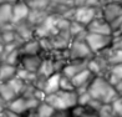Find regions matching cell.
Masks as SVG:
<instances>
[{
    "mask_svg": "<svg viewBox=\"0 0 122 117\" xmlns=\"http://www.w3.org/2000/svg\"><path fill=\"white\" fill-rule=\"evenodd\" d=\"M111 47L115 50H120L122 51V35H116L112 39V44H111Z\"/></svg>",
    "mask_w": 122,
    "mask_h": 117,
    "instance_id": "cell-32",
    "label": "cell"
},
{
    "mask_svg": "<svg viewBox=\"0 0 122 117\" xmlns=\"http://www.w3.org/2000/svg\"><path fill=\"white\" fill-rule=\"evenodd\" d=\"M6 83L10 86V88L14 91V93L16 95V96H21L24 90H25V87H26V83L21 79H19L16 75L14 77H11L9 81H6Z\"/></svg>",
    "mask_w": 122,
    "mask_h": 117,
    "instance_id": "cell-22",
    "label": "cell"
},
{
    "mask_svg": "<svg viewBox=\"0 0 122 117\" xmlns=\"http://www.w3.org/2000/svg\"><path fill=\"white\" fill-rule=\"evenodd\" d=\"M66 56H67V61L69 60H88L93 56V54L88 49L85 40L72 39L69 47L66 49Z\"/></svg>",
    "mask_w": 122,
    "mask_h": 117,
    "instance_id": "cell-3",
    "label": "cell"
},
{
    "mask_svg": "<svg viewBox=\"0 0 122 117\" xmlns=\"http://www.w3.org/2000/svg\"><path fill=\"white\" fill-rule=\"evenodd\" d=\"M42 62V55H21L19 67L37 74Z\"/></svg>",
    "mask_w": 122,
    "mask_h": 117,
    "instance_id": "cell-12",
    "label": "cell"
},
{
    "mask_svg": "<svg viewBox=\"0 0 122 117\" xmlns=\"http://www.w3.org/2000/svg\"><path fill=\"white\" fill-rule=\"evenodd\" d=\"M31 10H47L50 0H25Z\"/></svg>",
    "mask_w": 122,
    "mask_h": 117,
    "instance_id": "cell-27",
    "label": "cell"
},
{
    "mask_svg": "<svg viewBox=\"0 0 122 117\" xmlns=\"http://www.w3.org/2000/svg\"><path fill=\"white\" fill-rule=\"evenodd\" d=\"M87 61L88 60H69L61 69V74L72 79L79 72L87 69Z\"/></svg>",
    "mask_w": 122,
    "mask_h": 117,
    "instance_id": "cell-13",
    "label": "cell"
},
{
    "mask_svg": "<svg viewBox=\"0 0 122 117\" xmlns=\"http://www.w3.org/2000/svg\"><path fill=\"white\" fill-rule=\"evenodd\" d=\"M18 66H13L5 62H0V83L9 81L11 77L16 75Z\"/></svg>",
    "mask_w": 122,
    "mask_h": 117,
    "instance_id": "cell-20",
    "label": "cell"
},
{
    "mask_svg": "<svg viewBox=\"0 0 122 117\" xmlns=\"http://www.w3.org/2000/svg\"><path fill=\"white\" fill-rule=\"evenodd\" d=\"M3 117H6V116H5V111H4V115H3Z\"/></svg>",
    "mask_w": 122,
    "mask_h": 117,
    "instance_id": "cell-45",
    "label": "cell"
},
{
    "mask_svg": "<svg viewBox=\"0 0 122 117\" xmlns=\"http://www.w3.org/2000/svg\"><path fill=\"white\" fill-rule=\"evenodd\" d=\"M59 79H60V72H55V74H52L51 76H49L46 79L45 86H44V91H45L46 95L55 93L60 90L59 88Z\"/></svg>",
    "mask_w": 122,
    "mask_h": 117,
    "instance_id": "cell-21",
    "label": "cell"
},
{
    "mask_svg": "<svg viewBox=\"0 0 122 117\" xmlns=\"http://www.w3.org/2000/svg\"><path fill=\"white\" fill-rule=\"evenodd\" d=\"M16 76L19 77V79H21L25 83H34L35 79L37 77V74H35V72H30L27 70H24L18 66V70H16Z\"/></svg>",
    "mask_w": 122,
    "mask_h": 117,
    "instance_id": "cell-25",
    "label": "cell"
},
{
    "mask_svg": "<svg viewBox=\"0 0 122 117\" xmlns=\"http://www.w3.org/2000/svg\"><path fill=\"white\" fill-rule=\"evenodd\" d=\"M49 15H50V13L47 10H31L30 9V13L26 18V21L35 29V27L40 25L42 21H45V19Z\"/></svg>",
    "mask_w": 122,
    "mask_h": 117,
    "instance_id": "cell-18",
    "label": "cell"
},
{
    "mask_svg": "<svg viewBox=\"0 0 122 117\" xmlns=\"http://www.w3.org/2000/svg\"><path fill=\"white\" fill-rule=\"evenodd\" d=\"M113 1H122V0H100V3H101V5L108 4V3H113Z\"/></svg>",
    "mask_w": 122,
    "mask_h": 117,
    "instance_id": "cell-42",
    "label": "cell"
},
{
    "mask_svg": "<svg viewBox=\"0 0 122 117\" xmlns=\"http://www.w3.org/2000/svg\"><path fill=\"white\" fill-rule=\"evenodd\" d=\"M11 25V5L0 4V30Z\"/></svg>",
    "mask_w": 122,
    "mask_h": 117,
    "instance_id": "cell-19",
    "label": "cell"
},
{
    "mask_svg": "<svg viewBox=\"0 0 122 117\" xmlns=\"http://www.w3.org/2000/svg\"><path fill=\"white\" fill-rule=\"evenodd\" d=\"M77 93V92H76ZM92 97L90 96V93L87 91L84 92H79L77 93V105H81V106H87V103L90 102V100Z\"/></svg>",
    "mask_w": 122,
    "mask_h": 117,
    "instance_id": "cell-30",
    "label": "cell"
},
{
    "mask_svg": "<svg viewBox=\"0 0 122 117\" xmlns=\"http://www.w3.org/2000/svg\"><path fill=\"white\" fill-rule=\"evenodd\" d=\"M32 97L36 98L37 101L42 102L44 100H45V97H46V93H45V91H44V90H40V88H36V87H35L34 93H32Z\"/></svg>",
    "mask_w": 122,
    "mask_h": 117,
    "instance_id": "cell-34",
    "label": "cell"
},
{
    "mask_svg": "<svg viewBox=\"0 0 122 117\" xmlns=\"http://www.w3.org/2000/svg\"><path fill=\"white\" fill-rule=\"evenodd\" d=\"M86 0H74V5L75 6H81V5H85Z\"/></svg>",
    "mask_w": 122,
    "mask_h": 117,
    "instance_id": "cell-39",
    "label": "cell"
},
{
    "mask_svg": "<svg viewBox=\"0 0 122 117\" xmlns=\"http://www.w3.org/2000/svg\"><path fill=\"white\" fill-rule=\"evenodd\" d=\"M14 31H15L16 36H18L23 42L29 41V40L35 37L34 27L27 23L26 20L21 21V23H18V24H14Z\"/></svg>",
    "mask_w": 122,
    "mask_h": 117,
    "instance_id": "cell-14",
    "label": "cell"
},
{
    "mask_svg": "<svg viewBox=\"0 0 122 117\" xmlns=\"http://www.w3.org/2000/svg\"><path fill=\"white\" fill-rule=\"evenodd\" d=\"M20 57H21V54H20V50L16 49L14 51H11L10 54L5 55L4 59L0 61V62H5V64H9V65H13V66H18L20 62Z\"/></svg>",
    "mask_w": 122,
    "mask_h": 117,
    "instance_id": "cell-26",
    "label": "cell"
},
{
    "mask_svg": "<svg viewBox=\"0 0 122 117\" xmlns=\"http://www.w3.org/2000/svg\"><path fill=\"white\" fill-rule=\"evenodd\" d=\"M59 88L62 91H75V87L71 82V79L67 76L62 75L60 72V79H59Z\"/></svg>",
    "mask_w": 122,
    "mask_h": 117,
    "instance_id": "cell-28",
    "label": "cell"
},
{
    "mask_svg": "<svg viewBox=\"0 0 122 117\" xmlns=\"http://www.w3.org/2000/svg\"><path fill=\"white\" fill-rule=\"evenodd\" d=\"M18 96L14 93V91L10 88V86L6 82H1L0 83V98L3 100L5 103H8L10 101H13L14 98H16Z\"/></svg>",
    "mask_w": 122,
    "mask_h": 117,
    "instance_id": "cell-23",
    "label": "cell"
},
{
    "mask_svg": "<svg viewBox=\"0 0 122 117\" xmlns=\"http://www.w3.org/2000/svg\"><path fill=\"white\" fill-rule=\"evenodd\" d=\"M30 13V8L25 0H18L11 5V24H18L26 20Z\"/></svg>",
    "mask_w": 122,
    "mask_h": 117,
    "instance_id": "cell-11",
    "label": "cell"
},
{
    "mask_svg": "<svg viewBox=\"0 0 122 117\" xmlns=\"http://www.w3.org/2000/svg\"><path fill=\"white\" fill-rule=\"evenodd\" d=\"M44 102L50 105L55 111H69L77 105V93L76 91L59 90L55 93L46 95Z\"/></svg>",
    "mask_w": 122,
    "mask_h": 117,
    "instance_id": "cell-2",
    "label": "cell"
},
{
    "mask_svg": "<svg viewBox=\"0 0 122 117\" xmlns=\"http://www.w3.org/2000/svg\"><path fill=\"white\" fill-rule=\"evenodd\" d=\"M87 32H92V34H101V35H113L112 29H111L110 23H107L101 15L96 16L90 24L86 26Z\"/></svg>",
    "mask_w": 122,
    "mask_h": 117,
    "instance_id": "cell-9",
    "label": "cell"
},
{
    "mask_svg": "<svg viewBox=\"0 0 122 117\" xmlns=\"http://www.w3.org/2000/svg\"><path fill=\"white\" fill-rule=\"evenodd\" d=\"M5 110L10 111V112H14V113H18V115H23V116L30 111L29 105H27V100L23 96H18L13 101L8 102Z\"/></svg>",
    "mask_w": 122,
    "mask_h": 117,
    "instance_id": "cell-15",
    "label": "cell"
},
{
    "mask_svg": "<svg viewBox=\"0 0 122 117\" xmlns=\"http://www.w3.org/2000/svg\"><path fill=\"white\" fill-rule=\"evenodd\" d=\"M98 117H116L111 110V106L110 105H102V107L100 108L98 111Z\"/></svg>",
    "mask_w": 122,
    "mask_h": 117,
    "instance_id": "cell-31",
    "label": "cell"
},
{
    "mask_svg": "<svg viewBox=\"0 0 122 117\" xmlns=\"http://www.w3.org/2000/svg\"><path fill=\"white\" fill-rule=\"evenodd\" d=\"M5 107H6V103H5L1 98H0V113H3L5 111Z\"/></svg>",
    "mask_w": 122,
    "mask_h": 117,
    "instance_id": "cell-40",
    "label": "cell"
},
{
    "mask_svg": "<svg viewBox=\"0 0 122 117\" xmlns=\"http://www.w3.org/2000/svg\"><path fill=\"white\" fill-rule=\"evenodd\" d=\"M55 72H59L57 69H56V62H55V59L50 55H42V62H41V66L39 69V75L41 76H45V77H49L51 76Z\"/></svg>",
    "mask_w": 122,
    "mask_h": 117,
    "instance_id": "cell-17",
    "label": "cell"
},
{
    "mask_svg": "<svg viewBox=\"0 0 122 117\" xmlns=\"http://www.w3.org/2000/svg\"><path fill=\"white\" fill-rule=\"evenodd\" d=\"M21 55H42V49L40 40L36 37L31 39L29 41H25L19 47Z\"/></svg>",
    "mask_w": 122,
    "mask_h": 117,
    "instance_id": "cell-16",
    "label": "cell"
},
{
    "mask_svg": "<svg viewBox=\"0 0 122 117\" xmlns=\"http://www.w3.org/2000/svg\"><path fill=\"white\" fill-rule=\"evenodd\" d=\"M3 52H4V44H3V42H0V57H1Z\"/></svg>",
    "mask_w": 122,
    "mask_h": 117,
    "instance_id": "cell-43",
    "label": "cell"
},
{
    "mask_svg": "<svg viewBox=\"0 0 122 117\" xmlns=\"http://www.w3.org/2000/svg\"><path fill=\"white\" fill-rule=\"evenodd\" d=\"M34 32H35L36 39H47L50 36H52L55 32H57L55 24H54V16L50 14L45 19V21H42L40 25L35 27Z\"/></svg>",
    "mask_w": 122,
    "mask_h": 117,
    "instance_id": "cell-10",
    "label": "cell"
},
{
    "mask_svg": "<svg viewBox=\"0 0 122 117\" xmlns=\"http://www.w3.org/2000/svg\"><path fill=\"white\" fill-rule=\"evenodd\" d=\"M51 51H61V50H66L69 47L70 42L72 41L69 31H57L55 32L52 36L47 37Z\"/></svg>",
    "mask_w": 122,
    "mask_h": 117,
    "instance_id": "cell-6",
    "label": "cell"
},
{
    "mask_svg": "<svg viewBox=\"0 0 122 117\" xmlns=\"http://www.w3.org/2000/svg\"><path fill=\"white\" fill-rule=\"evenodd\" d=\"M110 106L116 117H122V96L117 97L112 103H110Z\"/></svg>",
    "mask_w": 122,
    "mask_h": 117,
    "instance_id": "cell-29",
    "label": "cell"
},
{
    "mask_svg": "<svg viewBox=\"0 0 122 117\" xmlns=\"http://www.w3.org/2000/svg\"><path fill=\"white\" fill-rule=\"evenodd\" d=\"M87 92L90 93L92 98L97 100L103 105L112 103L116 98L120 97V93L115 88V86L111 85L105 76L93 77L91 83L87 87Z\"/></svg>",
    "mask_w": 122,
    "mask_h": 117,
    "instance_id": "cell-1",
    "label": "cell"
},
{
    "mask_svg": "<svg viewBox=\"0 0 122 117\" xmlns=\"http://www.w3.org/2000/svg\"><path fill=\"white\" fill-rule=\"evenodd\" d=\"M85 5L91 6V8H101V3H100V0H86Z\"/></svg>",
    "mask_w": 122,
    "mask_h": 117,
    "instance_id": "cell-35",
    "label": "cell"
},
{
    "mask_svg": "<svg viewBox=\"0 0 122 117\" xmlns=\"http://www.w3.org/2000/svg\"><path fill=\"white\" fill-rule=\"evenodd\" d=\"M51 117H71L70 111H55Z\"/></svg>",
    "mask_w": 122,
    "mask_h": 117,
    "instance_id": "cell-36",
    "label": "cell"
},
{
    "mask_svg": "<svg viewBox=\"0 0 122 117\" xmlns=\"http://www.w3.org/2000/svg\"><path fill=\"white\" fill-rule=\"evenodd\" d=\"M100 15L107 21V23H112L113 20L122 15V1H113L101 5L100 8Z\"/></svg>",
    "mask_w": 122,
    "mask_h": 117,
    "instance_id": "cell-7",
    "label": "cell"
},
{
    "mask_svg": "<svg viewBox=\"0 0 122 117\" xmlns=\"http://www.w3.org/2000/svg\"><path fill=\"white\" fill-rule=\"evenodd\" d=\"M5 116L6 117H24L23 115H18V113L10 112V111H8V110H5Z\"/></svg>",
    "mask_w": 122,
    "mask_h": 117,
    "instance_id": "cell-38",
    "label": "cell"
},
{
    "mask_svg": "<svg viewBox=\"0 0 122 117\" xmlns=\"http://www.w3.org/2000/svg\"><path fill=\"white\" fill-rule=\"evenodd\" d=\"M81 117H98V113L95 112V111H92V110H90L88 107H86L84 115H82Z\"/></svg>",
    "mask_w": 122,
    "mask_h": 117,
    "instance_id": "cell-37",
    "label": "cell"
},
{
    "mask_svg": "<svg viewBox=\"0 0 122 117\" xmlns=\"http://www.w3.org/2000/svg\"><path fill=\"white\" fill-rule=\"evenodd\" d=\"M3 115H4V112H3V113H0V117H3Z\"/></svg>",
    "mask_w": 122,
    "mask_h": 117,
    "instance_id": "cell-44",
    "label": "cell"
},
{
    "mask_svg": "<svg viewBox=\"0 0 122 117\" xmlns=\"http://www.w3.org/2000/svg\"><path fill=\"white\" fill-rule=\"evenodd\" d=\"M16 1H18V0H0V4H10V5H13Z\"/></svg>",
    "mask_w": 122,
    "mask_h": 117,
    "instance_id": "cell-41",
    "label": "cell"
},
{
    "mask_svg": "<svg viewBox=\"0 0 122 117\" xmlns=\"http://www.w3.org/2000/svg\"><path fill=\"white\" fill-rule=\"evenodd\" d=\"M113 35H101V34H92V32H87L85 36V42L87 44L88 49L91 50L93 55L103 51L112 44Z\"/></svg>",
    "mask_w": 122,
    "mask_h": 117,
    "instance_id": "cell-4",
    "label": "cell"
},
{
    "mask_svg": "<svg viewBox=\"0 0 122 117\" xmlns=\"http://www.w3.org/2000/svg\"><path fill=\"white\" fill-rule=\"evenodd\" d=\"M98 15H100V8H91L87 6V5H81V6H75L72 20L80 23L84 26H87Z\"/></svg>",
    "mask_w": 122,
    "mask_h": 117,
    "instance_id": "cell-5",
    "label": "cell"
},
{
    "mask_svg": "<svg viewBox=\"0 0 122 117\" xmlns=\"http://www.w3.org/2000/svg\"><path fill=\"white\" fill-rule=\"evenodd\" d=\"M35 112H36V117H51L55 112V110L50 105H47L46 102L42 101L35 108Z\"/></svg>",
    "mask_w": 122,
    "mask_h": 117,
    "instance_id": "cell-24",
    "label": "cell"
},
{
    "mask_svg": "<svg viewBox=\"0 0 122 117\" xmlns=\"http://www.w3.org/2000/svg\"><path fill=\"white\" fill-rule=\"evenodd\" d=\"M95 77V75L88 70V69H85L82 70L81 72H79L77 75H75L72 79H71V82L75 87V91L79 93V92H84V91H87V87L88 85L91 83L92 79Z\"/></svg>",
    "mask_w": 122,
    "mask_h": 117,
    "instance_id": "cell-8",
    "label": "cell"
},
{
    "mask_svg": "<svg viewBox=\"0 0 122 117\" xmlns=\"http://www.w3.org/2000/svg\"><path fill=\"white\" fill-rule=\"evenodd\" d=\"M102 105H103V103H101L100 101H97V100H95V98H91V100H90V102L87 103L86 107H88V108L92 110V111H95V112H98L100 108L102 107Z\"/></svg>",
    "mask_w": 122,
    "mask_h": 117,
    "instance_id": "cell-33",
    "label": "cell"
}]
</instances>
